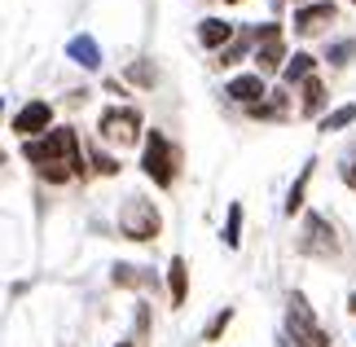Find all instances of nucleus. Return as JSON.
I'll return each mask as SVG.
<instances>
[{
  "label": "nucleus",
  "mask_w": 356,
  "mask_h": 347,
  "mask_svg": "<svg viewBox=\"0 0 356 347\" xmlns=\"http://www.w3.org/2000/svg\"><path fill=\"white\" fill-rule=\"evenodd\" d=\"M13 132L26 136V141H35V136L53 132V106H49V102H26L18 115H13Z\"/></svg>",
  "instance_id": "8"
},
{
  "label": "nucleus",
  "mask_w": 356,
  "mask_h": 347,
  "mask_svg": "<svg viewBox=\"0 0 356 347\" xmlns=\"http://www.w3.org/2000/svg\"><path fill=\"white\" fill-rule=\"evenodd\" d=\"M115 347H136V343H128V339H123V343H115Z\"/></svg>",
  "instance_id": "25"
},
{
  "label": "nucleus",
  "mask_w": 356,
  "mask_h": 347,
  "mask_svg": "<svg viewBox=\"0 0 356 347\" xmlns=\"http://www.w3.org/2000/svg\"><path fill=\"white\" fill-rule=\"evenodd\" d=\"M255 40H259V45H255V71H259V75H282V71H286V62H291L282 26H277V22L255 26Z\"/></svg>",
  "instance_id": "5"
},
{
  "label": "nucleus",
  "mask_w": 356,
  "mask_h": 347,
  "mask_svg": "<svg viewBox=\"0 0 356 347\" xmlns=\"http://www.w3.org/2000/svg\"><path fill=\"white\" fill-rule=\"evenodd\" d=\"M225 5H242V0H225Z\"/></svg>",
  "instance_id": "26"
},
{
  "label": "nucleus",
  "mask_w": 356,
  "mask_h": 347,
  "mask_svg": "<svg viewBox=\"0 0 356 347\" xmlns=\"http://www.w3.org/2000/svg\"><path fill=\"white\" fill-rule=\"evenodd\" d=\"M317 75V58H312L308 49H299V53H291V62H286V71H282V84L286 88H299L304 79H312Z\"/></svg>",
  "instance_id": "13"
},
{
  "label": "nucleus",
  "mask_w": 356,
  "mask_h": 347,
  "mask_svg": "<svg viewBox=\"0 0 356 347\" xmlns=\"http://www.w3.org/2000/svg\"><path fill=\"white\" fill-rule=\"evenodd\" d=\"M321 58H325V62H330V66H339V71H343V66H348V62L356 58V35H348V40H334V45H330V49H325V53H321Z\"/></svg>",
  "instance_id": "19"
},
{
  "label": "nucleus",
  "mask_w": 356,
  "mask_h": 347,
  "mask_svg": "<svg viewBox=\"0 0 356 347\" xmlns=\"http://www.w3.org/2000/svg\"><path fill=\"white\" fill-rule=\"evenodd\" d=\"M299 251L312 259H330L339 255V233L321 211H304V233H299Z\"/></svg>",
  "instance_id": "6"
},
{
  "label": "nucleus",
  "mask_w": 356,
  "mask_h": 347,
  "mask_svg": "<svg viewBox=\"0 0 356 347\" xmlns=\"http://www.w3.org/2000/svg\"><path fill=\"white\" fill-rule=\"evenodd\" d=\"M66 53H71L79 66H88V71H97V66H102V53H97V40H92V35H75Z\"/></svg>",
  "instance_id": "18"
},
{
  "label": "nucleus",
  "mask_w": 356,
  "mask_h": 347,
  "mask_svg": "<svg viewBox=\"0 0 356 347\" xmlns=\"http://www.w3.org/2000/svg\"><path fill=\"white\" fill-rule=\"evenodd\" d=\"M299 92V115H304V119H325V106H330V92H325V84H321V79L317 75H312V79H304V84H299L295 88Z\"/></svg>",
  "instance_id": "10"
},
{
  "label": "nucleus",
  "mask_w": 356,
  "mask_h": 347,
  "mask_svg": "<svg viewBox=\"0 0 356 347\" xmlns=\"http://www.w3.org/2000/svg\"><path fill=\"white\" fill-rule=\"evenodd\" d=\"M348 308H352V316H356V295H352V299H348Z\"/></svg>",
  "instance_id": "24"
},
{
  "label": "nucleus",
  "mask_w": 356,
  "mask_h": 347,
  "mask_svg": "<svg viewBox=\"0 0 356 347\" xmlns=\"http://www.w3.org/2000/svg\"><path fill=\"white\" fill-rule=\"evenodd\" d=\"M321 123V136H334V132H343V128H352L356 123V102H343V106H334V110H325V119H317Z\"/></svg>",
  "instance_id": "16"
},
{
  "label": "nucleus",
  "mask_w": 356,
  "mask_h": 347,
  "mask_svg": "<svg viewBox=\"0 0 356 347\" xmlns=\"http://www.w3.org/2000/svg\"><path fill=\"white\" fill-rule=\"evenodd\" d=\"M312 176H317V159H308L304 172L295 176L291 193H286V216H304L308 211V185H312Z\"/></svg>",
  "instance_id": "12"
},
{
  "label": "nucleus",
  "mask_w": 356,
  "mask_h": 347,
  "mask_svg": "<svg viewBox=\"0 0 356 347\" xmlns=\"http://www.w3.org/2000/svg\"><path fill=\"white\" fill-rule=\"evenodd\" d=\"M339 18H343V13H339L334 0H312V5H299V9H295L291 22H295V35L312 40V35H325Z\"/></svg>",
  "instance_id": "7"
},
{
  "label": "nucleus",
  "mask_w": 356,
  "mask_h": 347,
  "mask_svg": "<svg viewBox=\"0 0 356 347\" xmlns=\"http://www.w3.org/2000/svg\"><path fill=\"white\" fill-rule=\"evenodd\" d=\"M141 172L154 180L159 189H172L176 176H181V150H176L163 132H145L141 145Z\"/></svg>",
  "instance_id": "1"
},
{
  "label": "nucleus",
  "mask_w": 356,
  "mask_h": 347,
  "mask_svg": "<svg viewBox=\"0 0 356 347\" xmlns=\"http://www.w3.org/2000/svg\"><path fill=\"white\" fill-rule=\"evenodd\" d=\"M119 233L128 242H154L159 233H163V216H159V207L149 202V198H132L119 207Z\"/></svg>",
  "instance_id": "3"
},
{
  "label": "nucleus",
  "mask_w": 356,
  "mask_h": 347,
  "mask_svg": "<svg viewBox=\"0 0 356 347\" xmlns=\"http://www.w3.org/2000/svg\"><path fill=\"white\" fill-rule=\"evenodd\" d=\"M251 119H264V123H282V119H291V92H268L259 106L246 110Z\"/></svg>",
  "instance_id": "14"
},
{
  "label": "nucleus",
  "mask_w": 356,
  "mask_h": 347,
  "mask_svg": "<svg viewBox=\"0 0 356 347\" xmlns=\"http://www.w3.org/2000/svg\"><path fill=\"white\" fill-rule=\"evenodd\" d=\"M339 180H343V185L356 193V159H343V163H339Z\"/></svg>",
  "instance_id": "23"
},
{
  "label": "nucleus",
  "mask_w": 356,
  "mask_h": 347,
  "mask_svg": "<svg viewBox=\"0 0 356 347\" xmlns=\"http://www.w3.org/2000/svg\"><path fill=\"white\" fill-rule=\"evenodd\" d=\"M88 168L97 172V176H119V159H111L106 150H92V154H88Z\"/></svg>",
  "instance_id": "22"
},
{
  "label": "nucleus",
  "mask_w": 356,
  "mask_h": 347,
  "mask_svg": "<svg viewBox=\"0 0 356 347\" xmlns=\"http://www.w3.org/2000/svg\"><path fill=\"white\" fill-rule=\"evenodd\" d=\"M352 5H356V0H352Z\"/></svg>",
  "instance_id": "27"
},
{
  "label": "nucleus",
  "mask_w": 356,
  "mask_h": 347,
  "mask_svg": "<svg viewBox=\"0 0 356 347\" xmlns=\"http://www.w3.org/2000/svg\"><path fill=\"white\" fill-rule=\"evenodd\" d=\"M255 45H259L255 31H242V35H238V40H234V45H229L216 62H220V66H238L242 58H255Z\"/></svg>",
  "instance_id": "17"
},
{
  "label": "nucleus",
  "mask_w": 356,
  "mask_h": 347,
  "mask_svg": "<svg viewBox=\"0 0 356 347\" xmlns=\"http://www.w3.org/2000/svg\"><path fill=\"white\" fill-rule=\"evenodd\" d=\"M286 339H291V347H330L325 325L312 316L308 299L299 290H291V303H286Z\"/></svg>",
  "instance_id": "2"
},
{
  "label": "nucleus",
  "mask_w": 356,
  "mask_h": 347,
  "mask_svg": "<svg viewBox=\"0 0 356 347\" xmlns=\"http://www.w3.org/2000/svg\"><path fill=\"white\" fill-rule=\"evenodd\" d=\"M168 290H172V308H185V299H189V264L181 255L168 264Z\"/></svg>",
  "instance_id": "15"
},
{
  "label": "nucleus",
  "mask_w": 356,
  "mask_h": 347,
  "mask_svg": "<svg viewBox=\"0 0 356 347\" xmlns=\"http://www.w3.org/2000/svg\"><path fill=\"white\" fill-rule=\"evenodd\" d=\"M225 97L251 110V106H259V102L268 97V84H264V75H259V71H246V75H234V79L225 84Z\"/></svg>",
  "instance_id": "9"
},
{
  "label": "nucleus",
  "mask_w": 356,
  "mask_h": 347,
  "mask_svg": "<svg viewBox=\"0 0 356 347\" xmlns=\"http://www.w3.org/2000/svg\"><path fill=\"white\" fill-rule=\"evenodd\" d=\"M141 110L136 106H111V110H102V119H97V132H102V141H111V145H136V136H141Z\"/></svg>",
  "instance_id": "4"
},
{
  "label": "nucleus",
  "mask_w": 356,
  "mask_h": 347,
  "mask_svg": "<svg viewBox=\"0 0 356 347\" xmlns=\"http://www.w3.org/2000/svg\"><path fill=\"white\" fill-rule=\"evenodd\" d=\"M242 242V202L229 207V220H225V246H238Z\"/></svg>",
  "instance_id": "20"
},
{
  "label": "nucleus",
  "mask_w": 356,
  "mask_h": 347,
  "mask_svg": "<svg viewBox=\"0 0 356 347\" xmlns=\"http://www.w3.org/2000/svg\"><path fill=\"white\" fill-rule=\"evenodd\" d=\"M238 40V31H234V22H225V18H202L198 22V45L202 49H229Z\"/></svg>",
  "instance_id": "11"
},
{
  "label": "nucleus",
  "mask_w": 356,
  "mask_h": 347,
  "mask_svg": "<svg viewBox=\"0 0 356 347\" xmlns=\"http://www.w3.org/2000/svg\"><path fill=\"white\" fill-rule=\"evenodd\" d=\"M229 321H234V308H220V312H216L211 321H207V330H202V339H207V343H216V339H220L225 330H229Z\"/></svg>",
  "instance_id": "21"
}]
</instances>
